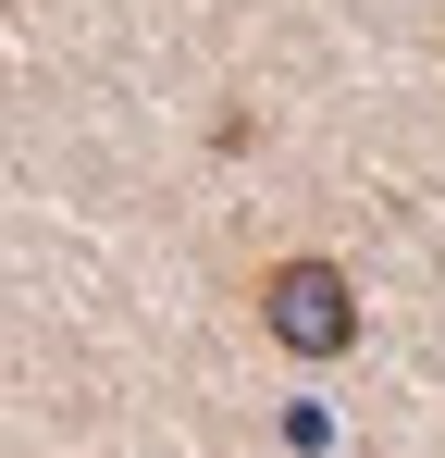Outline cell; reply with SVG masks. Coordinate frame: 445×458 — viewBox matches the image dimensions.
Segmentation results:
<instances>
[{
    "instance_id": "1",
    "label": "cell",
    "mask_w": 445,
    "mask_h": 458,
    "mask_svg": "<svg viewBox=\"0 0 445 458\" xmlns=\"http://www.w3.org/2000/svg\"><path fill=\"white\" fill-rule=\"evenodd\" d=\"M260 322L285 335L297 360H334V347L359 335V298H347V273H334V260H285V273L260 285Z\"/></svg>"
}]
</instances>
